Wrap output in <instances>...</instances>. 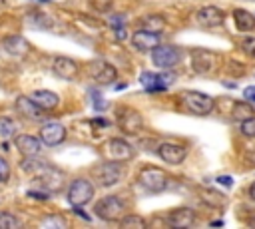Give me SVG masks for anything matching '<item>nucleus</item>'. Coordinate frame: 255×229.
<instances>
[{"label": "nucleus", "mask_w": 255, "mask_h": 229, "mask_svg": "<svg viewBox=\"0 0 255 229\" xmlns=\"http://www.w3.org/2000/svg\"><path fill=\"white\" fill-rule=\"evenodd\" d=\"M20 165H22V169L26 173L34 175L40 181V185L44 189H48V193H54V191H60L62 189V185H64V173L58 167H54L52 163L42 161L38 155H24V159H22Z\"/></svg>", "instance_id": "nucleus-1"}, {"label": "nucleus", "mask_w": 255, "mask_h": 229, "mask_svg": "<svg viewBox=\"0 0 255 229\" xmlns=\"http://www.w3.org/2000/svg\"><path fill=\"white\" fill-rule=\"evenodd\" d=\"M126 209H128V205L120 195H106L94 203L96 217H100L102 221H108V223H112V221L118 223L126 215Z\"/></svg>", "instance_id": "nucleus-2"}, {"label": "nucleus", "mask_w": 255, "mask_h": 229, "mask_svg": "<svg viewBox=\"0 0 255 229\" xmlns=\"http://www.w3.org/2000/svg\"><path fill=\"white\" fill-rule=\"evenodd\" d=\"M137 181L139 185L149 191V193H159V191H165L167 185H169V177L163 169L159 167H153V165H147L143 169H139L137 173Z\"/></svg>", "instance_id": "nucleus-3"}, {"label": "nucleus", "mask_w": 255, "mask_h": 229, "mask_svg": "<svg viewBox=\"0 0 255 229\" xmlns=\"http://www.w3.org/2000/svg\"><path fill=\"white\" fill-rule=\"evenodd\" d=\"M179 100L183 104V108L195 115H207L213 112V98L207 96V94H201V92H191V90H185L179 94Z\"/></svg>", "instance_id": "nucleus-4"}, {"label": "nucleus", "mask_w": 255, "mask_h": 229, "mask_svg": "<svg viewBox=\"0 0 255 229\" xmlns=\"http://www.w3.org/2000/svg\"><path fill=\"white\" fill-rule=\"evenodd\" d=\"M88 78L100 86H108V84H114L116 78H118V70L106 62V60H94L88 64V70H86Z\"/></svg>", "instance_id": "nucleus-5"}, {"label": "nucleus", "mask_w": 255, "mask_h": 229, "mask_svg": "<svg viewBox=\"0 0 255 229\" xmlns=\"http://www.w3.org/2000/svg\"><path fill=\"white\" fill-rule=\"evenodd\" d=\"M116 117H118V125L124 133H129V135H137L141 129H143V117L139 115V112H135L133 108H120L116 112Z\"/></svg>", "instance_id": "nucleus-6"}, {"label": "nucleus", "mask_w": 255, "mask_h": 229, "mask_svg": "<svg viewBox=\"0 0 255 229\" xmlns=\"http://www.w3.org/2000/svg\"><path fill=\"white\" fill-rule=\"evenodd\" d=\"M92 197H94V185H92V181H88L84 177H78V179H74L70 183V187H68V201L74 207L76 205L82 207V205L90 203Z\"/></svg>", "instance_id": "nucleus-7"}, {"label": "nucleus", "mask_w": 255, "mask_h": 229, "mask_svg": "<svg viewBox=\"0 0 255 229\" xmlns=\"http://www.w3.org/2000/svg\"><path fill=\"white\" fill-rule=\"evenodd\" d=\"M179 60H181V52L175 46L159 44L151 50V62L157 68H173L175 64H179Z\"/></svg>", "instance_id": "nucleus-8"}, {"label": "nucleus", "mask_w": 255, "mask_h": 229, "mask_svg": "<svg viewBox=\"0 0 255 229\" xmlns=\"http://www.w3.org/2000/svg\"><path fill=\"white\" fill-rule=\"evenodd\" d=\"M40 139L48 147L60 145L66 139V127L62 123H58V121H48V123H44L40 127Z\"/></svg>", "instance_id": "nucleus-9"}, {"label": "nucleus", "mask_w": 255, "mask_h": 229, "mask_svg": "<svg viewBox=\"0 0 255 229\" xmlns=\"http://www.w3.org/2000/svg\"><path fill=\"white\" fill-rule=\"evenodd\" d=\"M108 155H110V159L124 163V161L131 159V157L135 155V149H133V145L128 143L126 139H122V137H112V139L108 141Z\"/></svg>", "instance_id": "nucleus-10"}, {"label": "nucleus", "mask_w": 255, "mask_h": 229, "mask_svg": "<svg viewBox=\"0 0 255 229\" xmlns=\"http://www.w3.org/2000/svg\"><path fill=\"white\" fill-rule=\"evenodd\" d=\"M131 44L135 50L139 52H151L155 46L161 44V38H159V32H151V30H137L131 34Z\"/></svg>", "instance_id": "nucleus-11"}, {"label": "nucleus", "mask_w": 255, "mask_h": 229, "mask_svg": "<svg viewBox=\"0 0 255 229\" xmlns=\"http://www.w3.org/2000/svg\"><path fill=\"white\" fill-rule=\"evenodd\" d=\"M157 155H159L165 163L177 165V163H181V161L187 157V149H185V145L165 141V143H159V145H157Z\"/></svg>", "instance_id": "nucleus-12"}, {"label": "nucleus", "mask_w": 255, "mask_h": 229, "mask_svg": "<svg viewBox=\"0 0 255 229\" xmlns=\"http://www.w3.org/2000/svg\"><path fill=\"white\" fill-rule=\"evenodd\" d=\"M96 177H98V181L104 185V187H110V185H116L120 179H122V165H120V161H106V163H102L100 167H98V171H96Z\"/></svg>", "instance_id": "nucleus-13"}, {"label": "nucleus", "mask_w": 255, "mask_h": 229, "mask_svg": "<svg viewBox=\"0 0 255 229\" xmlns=\"http://www.w3.org/2000/svg\"><path fill=\"white\" fill-rule=\"evenodd\" d=\"M52 70L62 80H76L78 72H80V66L72 58H68V56H56L52 60Z\"/></svg>", "instance_id": "nucleus-14"}, {"label": "nucleus", "mask_w": 255, "mask_h": 229, "mask_svg": "<svg viewBox=\"0 0 255 229\" xmlns=\"http://www.w3.org/2000/svg\"><path fill=\"white\" fill-rule=\"evenodd\" d=\"M165 223L175 227V229H187L195 223V211L189 209V207H177V209L167 213Z\"/></svg>", "instance_id": "nucleus-15"}, {"label": "nucleus", "mask_w": 255, "mask_h": 229, "mask_svg": "<svg viewBox=\"0 0 255 229\" xmlns=\"http://www.w3.org/2000/svg\"><path fill=\"white\" fill-rule=\"evenodd\" d=\"M195 18H197V24L203 26V28H217V26L223 24L225 14L217 6H203V8L197 10Z\"/></svg>", "instance_id": "nucleus-16"}, {"label": "nucleus", "mask_w": 255, "mask_h": 229, "mask_svg": "<svg viewBox=\"0 0 255 229\" xmlns=\"http://www.w3.org/2000/svg\"><path fill=\"white\" fill-rule=\"evenodd\" d=\"M173 76H165V74H153V72H143L139 76V84L147 90V92H163L167 90V86L171 84Z\"/></svg>", "instance_id": "nucleus-17"}, {"label": "nucleus", "mask_w": 255, "mask_h": 229, "mask_svg": "<svg viewBox=\"0 0 255 229\" xmlns=\"http://www.w3.org/2000/svg\"><path fill=\"white\" fill-rule=\"evenodd\" d=\"M14 143H16V147L22 155H40L42 145H44L40 137H34V135H28V133L14 135Z\"/></svg>", "instance_id": "nucleus-18"}, {"label": "nucleus", "mask_w": 255, "mask_h": 229, "mask_svg": "<svg viewBox=\"0 0 255 229\" xmlns=\"http://www.w3.org/2000/svg\"><path fill=\"white\" fill-rule=\"evenodd\" d=\"M30 100L44 112H52L58 108L60 104V96L56 92H50V90H36L30 94Z\"/></svg>", "instance_id": "nucleus-19"}, {"label": "nucleus", "mask_w": 255, "mask_h": 229, "mask_svg": "<svg viewBox=\"0 0 255 229\" xmlns=\"http://www.w3.org/2000/svg\"><path fill=\"white\" fill-rule=\"evenodd\" d=\"M0 46H2V50H4L6 54H10V56H26V54L30 52V44H28V40L22 38V36H8V38L2 40Z\"/></svg>", "instance_id": "nucleus-20"}, {"label": "nucleus", "mask_w": 255, "mask_h": 229, "mask_svg": "<svg viewBox=\"0 0 255 229\" xmlns=\"http://www.w3.org/2000/svg\"><path fill=\"white\" fill-rule=\"evenodd\" d=\"M16 110H18L20 115H24V117H28V119H40L42 114H44V110H40V108H38L30 98H26V96H18V98H16Z\"/></svg>", "instance_id": "nucleus-21"}, {"label": "nucleus", "mask_w": 255, "mask_h": 229, "mask_svg": "<svg viewBox=\"0 0 255 229\" xmlns=\"http://www.w3.org/2000/svg\"><path fill=\"white\" fill-rule=\"evenodd\" d=\"M233 20H235V28L239 32H253L255 30V16L243 8L233 10Z\"/></svg>", "instance_id": "nucleus-22"}, {"label": "nucleus", "mask_w": 255, "mask_h": 229, "mask_svg": "<svg viewBox=\"0 0 255 229\" xmlns=\"http://www.w3.org/2000/svg\"><path fill=\"white\" fill-rule=\"evenodd\" d=\"M191 64H193V70L197 74H205L211 70L213 66V56L211 52H205V50H195L193 56H191Z\"/></svg>", "instance_id": "nucleus-23"}, {"label": "nucleus", "mask_w": 255, "mask_h": 229, "mask_svg": "<svg viewBox=\"0 0 255 229\" xmlns=\"http://www.w3.org/2000/svg\"><path fill=\"white\" fill-rule=\"evenodd\" d=\"M231 115H233V119L243 121V119H247V117L253 115V108L247 102H235L233 104V110H231Z\"/></svg>", "instance_id": "nucleus-24"}, {"label": "nucleus", "mask_w": 255, "mask_h": 229, "mask_svg": "<svg viewBox=\"0 0 255 229\" xmlns=\"http://www.w3.org/2000/svg\"><path fill=\"white\" fill-rule=\"evenodd\" d=\"M118 225L120 227H128V229H141V227H145V219L143 217H139V215H133V213H126L120 221H118Z\"/></svg>", "instance_id": "nucleus-25"}, {"label": "nucleus", "mask_w": 255, "mask_h": 229, "mask_svg": "<svg viewBox=\"0 0 255 229\" xmlns=\"http://www.w3.org/2000/svg\"><path fill=\"white\" fill-rule=\"evenodd\" d=\"M16 131H18L16 121L12 117H8V115H2L0 117V135L2 137H14Z\"/></svg>", "instance_id": "nucleus-26"}, {"label": "nucleus", "mask_w": 255, "mask_h": 229, "mask_svg": "<svg viewBox=\"0 0 255 229\" xmlns=\"http://www.w3.org/2000/svg\"><path fill=\"white\" fill-rule=\"evenodd\" d=\"M141 22H143V28H145V30H151V32H161L163 26H165L163 16H157V14H153V16H145Z\"/></svg>", "instance_id": "nucleus-27"}, {"label": "nucleus", "mask_w": 255, "mask_h": 229, "mask_svg": "<svg viewBox=\"0 0 255 229\" xmlns=\"http://www.w3.org/2000/svg\"><path fill=\"white\" fill-rule=\"evenodd\" d=\"M14 227H20V221L12 213L2 211L0 213V229H14Z\"/></svg>", "instance_id": "nucleus-28"}, {"label": "nucleus", "mask_w": 255, "mask_h": 229, "mask_svg": "<svg viewBox=\"0 0 255 229\" xmlns=\"http://www.w3.org/2000/svg\"><path fill=\"white\" fill-rule=\"evenodd\" d=\"M239 127H241V133H243L245 137H255V115L243 119Z\"/></svg>", "instance_id": "nucleus-29"}, {"label": "nucleus", "mask_w": 255, "mask_h": 229, "mask_svg": "<svg viewBox=\"0 0 255 229\" xmlns=\"http://www.w3.org/2000/svg\"><path fill=\"white\" fill-rule=\"evenodd\" d=\"M241 48L245 50V54H249L251 58H255V38L253 36H247L241 40Z\"/></svg>", "instance_id": "nucleus-30"}, {"label": "nucleus", "mask_w": 255, "mask_h": 229, "mask_svg": "<svg viewBox=\"0 0 255 229\" xmlns=\"http://www.w3.org/2000/svg\"><path fill=\"white\" fill-rule=\"evenodd\" d=\"M10 179V165L4 157H0V183H6Z\"/></svg>", "instance_id": "nucleus-31"}, {"label": "nucleus", "mask_w": 255, "mask_h": 229, "mask_svg": "<svg viewBox=\"0 0 255 229\" xmlns=\"http://www.w3.org/2000/svg\"><path fill=\"white\" fill-rule=\"evenodd\" d=\"M110 24H112V26L116 28L118 36H120V38H124V18H122V16H114Z\"/></svg>", "instance_id": "nucleus-32"}, {"label": "nucleus", "mask_w": 255, "mask_h": 229, "mask_svg": "<svg viewBox=\"0 0 255 229\" xmlns=\"http://www.w3.org/2000/svg\"><path fill=\"white\" fill-rule=\"evenodd\" d=\"M243 96H245L247 102H255V86H249V88L243 92Z\"/></svg>", "instance_id": "nucleus-33"}, {"label": "nucleus", "mask_w": 255, "mask_h": 229, "mask_svg": "<svg viewBox=\"0 0 255 229\" xmlns=\"http://www.w3.org/2000/svg\"><path fill=\"white\" fill-rule=\"evenodd\" d=\"M217 181H219L221 185H227V187H229V185H233V179H231V177H227V175H221V177H217Z\"/></svg>", "instance_id": "nucleus-34"}, {"label": "nucleus", "mask_w": 255, "mask_h": 229, "mask_svg": "<svg viewBox=\"0 0 255 229\" xmlns=\"http://www.w3.org/2000/svg\"><path fill=\"white\" fill-rule=\"evenodd\" d=\"M44 225H66V221L64 219H46Z\"/></svg>", "instance_id": "nucleus-35"}, {"label": "nucleus", "mask_w": 255, "mask_h": 229, "mask_svg": "<svg viewBox=\"0 0 255 229\" xmlns=\"http://www.w3.org/2000/svg\"><path fill=\"white\" fill-rule=\"evenodd\" d=\"M249 199H251V201H255V181L249 185Z\"/></svg>", "instance_id": "nucleus-36"}, {"label": "nucleus", "mask_w": 255, "mask_h": 229, "mask_svg": "<svg viewBox=\"0 0 255 229\" xmlns=\"http://www.w3.org/2000/svg\"><path fill=\"white\" fill-rule=\"evenodd\" d=\"M247 159H249V161H251V163L255 165V147H253V149L249 151V155H247Z\"/></svg>", "instance_id": "nucleus-37"}]
</instances>
